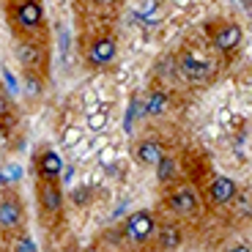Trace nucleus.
Listing matches in <instances>:
<instances>
[{
  "label": "nucleus",
  "mask_w": 252,
  "mask_h": 252,
  "mask_svg": "<svg viewBox=\"0 0 252 252\" xmlns=\"http://www.w3.org/2000/svg\"><path fill=\"white\" fill-rule=\"evenodd\" d=\"M170 208L176 211V214H192L197 208V197H195V192L192 189H178V192H173L170 195Z\"/></svg>",
  "instance_id": "11"
},
{
  "label": "nucleus",
  "mask_w": 252,
  "mask_h": 252,
  "mask_svg": "<svg viewBox=\"0 0 252 252\" xmlns=\"http://www.w3.org/2000/svg\"><path fill=\"white\" fill-rule=\"evenodd\" d=\"M38 206L44 208V211H52V214H58V211H61L63 195H61V189H58L55 181L41 178V184H38Z\"/></svg>",
  "instance_id": "3"
},
{
  "label": "nucleus",
  "mask_w": 252,
  "mask_h": 252,
  "mask_svg": "<svg viewBox=\"0 0 252 252\" xmlns=\"http://www.w3.org/2000/svg\"><path fill=\"white\" fill-rule=\"evenodd\" d=\"M19 220H22V206H19L17 197L6 195L3 203H0V227L3 230H14L19 225Z\"/></svg>",
  "instance_id": "6"
},
{
  "label": "nucleus",
  "mask_w": 252,
  "mask_h": 252,
  "mask_svg": "<svg viewBox=\"0 0 252 252\" xmlns=\"http://www.w3.org/2000/svg\"><path fill=\"white\" fill-rule=\"evenodd\" d=\"M71 176H74V170L71 167H63V181H71Z\"/></svg>",
  "instance_id": "20"
},
{
  "label": "nucleus",
  "mask_w": 252,
  "mask_h": 252,
  "mask_svg": "<svg viewBox=\"0 0 252 252\" xmlns=\"http://www.w3.org/2000/svg\"><path fill=\"white\" fill-rule=\"evenodd\" d=\"M154 230H157V225H154V217L148 214V211H137V214H132L129 220H126V225H124L126 239L137 241V244H143V241L151 239Z\"/></svg>",
  "instance_id": "1"
},
{
  "label": "nucleus",
  "mask_w": 252,
  "mask_h": 252,
  "mask_svg": "<svg viewBox=\"0 0 252 252\" xmlns=\"http://www.w3.org/2000/svg\"><path fill=\"white\" fill-rule=\"evenodd\" d=\"M104 124H107V118H104V113H91L88 115V129H104Z\"/></svg>",
  "instance_id": "17"
},
{
  "label": "nucleus",
  "mask_w": 252,
  "mask_h": 252,
  "mask_svg": "<svg viewBox=\"0 0 252 252\" xmlns=\"http://www.w3.org/2000/svg\"><path fill=\"white\" fill-rule=\"evenodd\" d=\"M164 107H167V96L162 91H154L145 96V115H159Z\"/></svg>",
  "instance_id": "12"
},
{
  "label": "nucleus",
  "mask_w": 252,
  "mask_h": 252,
  "mask_svg": "<svg viewBox=\"0 0 252 252\" xmlns=\"http://www.w3.org/2000/svg\"><path fill=\"white\" fill-rule=\"evenodd\" d=\"M137 159L143 164H148V167H157L164 159V151H162V145H159V140H143L137 145Z\"/></svg>",
  "instance_id": "10"
},
{
  "label": "nucleus",
  "mask_w": 252,
  "mask_h": 252,
  "mask_svg": "<svg viewBox=\"0 0 252 252\" xmlns=\"http://www.w3.org/2000/svg\"><path fill=\"white\" fill-rule=\"evenodd\" d=\"M236 197V181L227 176H220L214 178V184H211V203H217V206H225V203H230Z\"/></svg>",
  "instance_id": "7"
},
{
  "label": "nucleus",
  "mask_w": 252,
  "mask_h": 252,
  "mask_svg": "<svg viewBox=\"0 0 252 252\" xmlns=\"http://www.w3.org/2000/svg\"><path fill=\"white\" fill-rule=\"evenodd\" d=\"M159 244L164 247V250H173V247L181 244V233H178L176 225H164L162 227V236H159Z\"/></svg>",
  "instance_id": "13"
},
{
  "label": "nucleus",
  "mask_w": 252,
  "mask_h": 252,
  "mask_svg": "<svg viewBox=\"0 0 252 252\" xmlns=\"http://www.w3.org/2000/svg\"><path fill=\"white\" fill-rule=\"evenodd\" d=\"M14 11H17V19L22 28H36L41 22V6H38L36 0H22Z\"/></svg>",
  "instance_id": "9"
},
{
  "label": "nucleus",
  "mask_w": 252,
  "mask_h": 252,
  "mask_svg": "<svg viewBox=\"0 0 252 252\" xmlns=\"http://www.w3.org/2000/svg\"><path fill=\"white\" fill-rule=\"evenodd\" d=\"M38 173H41V178H47V181H55V178L63 173V162H61V157H58L55 151L38 154Z\"/></svg>",
  "instance_id": "8"
},
{
  "label": "nucleus",
  "mask_w": 252,
  "mask_h": 252,
  "mask_svg": "<svg viewBox=\"0 0 252 252\" xmlns=\"http://www.w3.org/2000/svg\"><path fill=\"white\" fill-rule=\"evenodd\" d=\"M173 6L176 8H189L192 6V0H173Z\"/></svg>",
  "instance_id": "19"
},
{
  "label": "nucleus",
  "mask_w": 252,
  "mask_h": 252,
  "mask_svg": "<svg viewBox=\"0 0 252 252\" xmlns=\"http://www.w3.org/2000/svg\"><path fill=\"white\" fill-rule=\"evenodd\" d=\"M99 159H101V164H113V159H115V148L113 145H107L104 151L99 154Z\"/></svg>",
  "instance_id": "18"
},
{
  "label": "nucleus",
  "mask_w": 252,
  "mask_h": 252,
  "mask_svg": "<svg viewBox=\"0 0 252 252\" xmlns=\"http://www.w3.org/2000/svg\"><path fill=\"white\" fill-rule=\"evenodd\" d=\"M159 8H162V0H143L140 6H134V17L145 22V19L151 17L154 11H159Z\"/></svg>",
  "instance_id": "14"
},
{
  "label": "nucleus",
  "mask_w": 252,
  "mask_h": 252,
  "mask_svg": "<svg viewBox=\"0 0 252 252\" xmlns=\"http://www.w3.org/2000/svg\"><path fill=\"white\" fill-rule=\"evenodd\" d=\"M211 69H214V63L208 61L203 52L189 50V52L181 55V71L189 77V80H203V77L211 74Z\"/></svg>",
  "instance_id": "2"
},
{
  "label": "nucleus",
  "mask_w": 252,
  "mask_h": 252,
  "mask_svg": "<svg viewBox=\"0 0 252 252\" xmlns=\"http://www.w3.org/2000/svg\"><path fill=\"white\" fill-rule=\"evenodd\" d=\"M80 137H82V132L80 129H77V126H71V129H66V132H63V145H77L80 143Z\"/></svg>",
  "instance_id": "16"
},
{
  "label": "nucleus",
  "mask_w": 252,
  "mask_h": 252,
  "mask_svg": "<svg viewBox=\"0 0 252 252\" xmlns=\"http://www.w3.org/2000/svg\"><path fill=\"white\" fill-rule=\"evenodd\" d=\"M173 167H176V164H173V159H167L164 157L162 162L157 164V173H159V181H167V178L173 176Z\"/></svg>",
  "instance_id": "15"
},
{
  "label": "nucleus",
  "mask_w": 252,
  "mask_h": 252,
  "mask_svg": "<svg viewBox=\"0 0 252 252\" xmlns=\"http://www.w3.org/2000/svg\"><path fill=\"white\" fill-rule=\"evenodd\" d=\"M96 3H101V6H107V3H115V0H96Z\"/></svg>",
  "instance_id": "21"
},
{
  "label": "nucleus",
  "mask_w": 252,
  "mask_h": 252,
  "mask_svg": "<svg viewBox=\"0 0 252 252\" xmlns=\"http://www.w3.org/2000/svg\"><path fill=\"white\" fill-rule=\"evenodd\" d=\"M115 52H118V47L113 38H96L88 50V61L94 66H107L110 61H115Z\"/></svg>",
  "instance_id": "4"
},
{
  "label": "nucleus",
  "mask_w": 252,
  "mask_h": 252,
  "mask_svg": "<svg viewBox=\"0 0 252 252\" xmlns=\"http://www.w3.org/2000/svg\"><path fill=\"white\" fill-rule=\"evenodd\" d=\"M239 44H241V28L236 25V22H227V25H222L220 31L214 33V47L220 52H230Z\"/></svg>",
  "instance_id": "5"
}]
</instances>
